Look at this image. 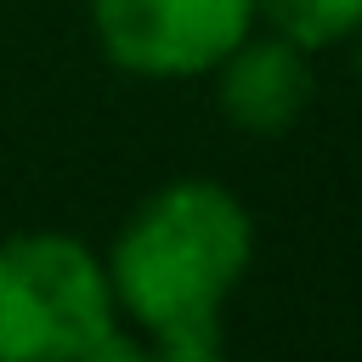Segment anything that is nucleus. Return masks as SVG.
I'll return each mask as SVG.
<instances>
[{
    "instance_id": "f257e3e1",
    "label": "nucleus",
    "mask_w": 362,
    "mask_h": 362,
    "mask_svg": "<svg viewBox=\"0 0 362 362\" xmlns=\"http://www.w3.org/2000/svg\"><path fill=\"white\" fill-rule=\"evenodd\" d=\"M255 260V221L221 181L158 187L113 238L102 260L113 311L153 339L221 334V305Z\"/></svg>"
},
{
    "instance_id": "f03ea898",
    "label": "nucleus",
    "mask_w": 362,
    "mask_h": 362,
    "mask_svg": "<svg viewBox=\"0 0 362 362\" xmlns=\"http://www.w3.org/2000/svg\"><path fill=\"white\" fill-rule=\"evenodd\" d=\"M107 328H119L113 288L79 238H0V362H68Z\"/></svg>"
},
{
    "instance_id": "7ed1b4c3",
    "label": "nucleus",
    "mask_w": 362,
    "mask_h": 362,
    "mask_svg": "<svg viewBox=\"0 0 362 362\" xmlns=\"http://www.w3.org/2000/svg\"><path fill=\"white\" fill-rule=\"evenodd\" d=\"M96 40L136 79H192L255 28V0H90Z\"/></svg>"
},
{
    "instance_id": "20e7f679",
    "label": "nucleus",
    "mask_w": 362,
    "mask_h": 362,
    "mask_svg": "<svg viewBox=\"0 0 362 362\" xmlns=\"http://www.w3.org/2000/svg\"><path fill=\"white\" fill-rule=\"evenodd\" d=\"M221 113L249 136H283L311 102V51L283 34H243L221 62Z\"/></svg>"
},
{
    "instance_id": "39448f33",
    "label": "nucleus",
    "mask_w": 362,
    "mask_h": 362,
    "mask_svg": "<svg viewBox=\"0 0 362 362\" xmlns=\"http://www.w3.org/2000/svg\"><path fill=\"white\" fill-rule=\"evenodd\" d=\"M255 17L272 34L317 51V45L351 40L362 28V0H255Z\"/></svg>"
},
{
    "instance_id": "423d86ee",
    "label": "nucleus",
    "mask_w": 362,
    "mask_h": 362,
    "mask_svg": "<svg viewBox=\"0 0 362 362\" xmlns=\"http://www.w3.org/2000/svg\"><path fill=\"white\" fill-rule=\"evenodd\" d=\"M153 362H226L221 334H181V339H153Z\"/></svg>"
},
{
    "instance_id": "0eeeda50",
    "label": "nucleus",
    "mask_w": 362,
    "mask_h": 362,
    "mask_svg": "<svg viewBox=\"0 0 362 362\" xmlns=\"http://www.w3.org/2000/svg\"><path fill=\"white\" fill-rule=\"evenodd\" d=\"M68 362H153V351L147 345H136L130 334H119V328H107L102 339H90L79 356H68Z\"/></svg>"
},
{
    "instance_id": "6e6552de",
    "label": "nucleus",
    "mask_w": 362,
    "mask_h": 362,
    "mask_svg": "<svg viewBox=\"0 0 362 362\" xmlns=\"http://www.w3.org/2000/svg\"><path fill=\"white\" fill-rule=\"evenodd\" d=\"M356 74H362V28H356Z\"/></svg>"
}]
</instances>
